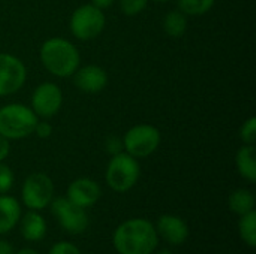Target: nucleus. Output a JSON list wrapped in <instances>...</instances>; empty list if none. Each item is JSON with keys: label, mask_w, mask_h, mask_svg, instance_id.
Masks as SVG:
<instances>
[{"label": "nucleus", "mask_w": 256, "mask_h": 254, "mask_svg": "<svg viewBox=\"0 0 256 254\" xmlns=\"http://www.w3.org/2000/svg\"><path fill=\"white\" fill-rule=\"evenodd\" d=\"M158 243V231L146 219L126 220L114 234V247L120 254H152Z\"/></svg>", "instance_id": "obj_1"}, {"label": "nucleus", "mask_w": 256, "mask_h": 254, "mask_svg": "<svg viewBox=\"0 0 256 254\" xmlns=\"http://www.w3.org/2000/svg\"><path fill=\"white\" fill-rule=\"evenodd\" d=\"M44 67L57 78L72 76L81 63V55L76 46L63 37L46 39L39 51Z\"/></svg>", "instance_id": "obj_2"}, {"label": "nucleus", "mask_w": 256, "mask_h": 254, "mask_svg": "<svg viewBox=\"0 0 256 254\" xmlns=\"http://www.w3.org/2000/svg\"><path fill=\"white\" fill-rule=\"evenodd\" d=\"M39 117L22 103H8L0 108V135L6 139H24L33 135Z\"/></svg>", "instance_id": "obj_3"}, {"label": "nucleus", "mask_w": 256, "mask_h": 254, "mask_svg": "<svg viewBox=\"0 0 256 254\" xmlns=\"http://www.w3.org/2000/svg\"><path fill=\"white\" fill-rule=\"evenodd\" d=\"M141 168L138 159L132 157L126 151L111 157L106 168V184L118 193L129 192L140 180Z\"/></svg>", "instance_id": "obj_4"}, {"label": "nucleus", "mask_w": 256, "mask_h": 254, "mask_svg": "<svg viewBox=\"0 0 256 254\" xmlns=\"http://www.w3.org/2000/svg\"><path fill=\"white\" fill-rule=\"evenodd\" d=\"M106 25V18L102 9L90 4H82L74 10L69 27L70 33L82 42L93 40L102 34Z\"/></svg>", "instance_id": "obj_5"}, {"label": "nucleus", "mask_w": 256, "mask_h": 254, "mask_svg": "<svg viewBox=\"0 0 256 254\" xmlns=\"http://www.w3.org/2000/svg\"><path fill=\"white\" fill-rule=\"evenodd\" d=\"M160 130L152 124H136L130 127L123 138V147L128 154L135 159L152 156L160 145Z\"/></svg>", "instance_id": "obj_6"}, {"label": "nucleus", "mask_w": 256, "mask_h": 254, "mask_svg": "<svg viewBox=\"0 0 256 254\" xmlns=\"http://www.w3.org/2000/svg\"><path fill=\"white\" fill-rule=\"evenodd\" d=\"M22 202L27 208L38 211L46 208L54 196L52 180L42 172H34L28 175L22 184Z\"/></svg>", "instance_id": "obj_7"}, {"label": "nucleus", "mask_w": 256, "mask_h": 254, "mask_svg": "<svg viewBox=\"0 0 256 254\" xmlns=\"http://www.w3.org/2000/svg\"><path fill=\"white\" fill-rule=\"evenodd\" d=\"M27 81V67L21 58L0 52V97L15 94Z\"/></svg>", "instance_id": "obj_8"}, {"label": "nucleus", "mask_w": 256, "mask_h": 254, "mask_svg": "<svg viewBox=\"0 0 256 254\" xmlns=\"http://www.w3.org/2000/svg\"><path fill=\"white\" fill-rule=\"evenodd\" d=\"M63 106V91L54 82L39 84L32 94V109L40 118H51Z\"/></svg>", "instance_id": "obj_9"}, {"label": "nucleus", "mask_w": 256, "mask_h": 254, "mask_svg": "<svg viewBox=\"0 0 256 254\" xmlns=\"http://www.w3.org/2000/svg\"><path fill=\"white\" fill-rule=\"evenodd\" d=\"M52 202V213L60 226L70 234H82L88 228V216L86 208L78 207L68 198H57Z\"/></svg>", "instance_id": "obj_10"}, {"label": "nucleus", "mask_w": 256, "mask_h": 254, "mask_svg": "<svg viewBox=\"0 0 256 254\" xmlns=\"http://www.w3.org/2000/svg\"><path fill=\"white\" fill-rule=\"evenodd\" d=\"M72 76H74L75 87L88 94L100 93L108 85V73L104 67H100L98 64H88L84 67H78Z\"/></svg>", "instance_id": "obj_11"}, {"label": "nucleus", "mask_w": 256, "mask_h": 254, "mask_svg": "<svg viewBox=\"0 0 256 254\" xmlns=\"http://www.w3.org/2000/svg\"><path fill=\"white\" fill-rule=\"evenodd\" d=\"M100 186L92 178H76L68 189V199L81 208L93 207L100 199Z\"/></svg>", "instance_id": "obj_12"}, {"label": "nucleus", "mask_w": 256, "mask_h": 254, "mask_svg": "<svg viewBox=\"0 0 256 254\" xmlns=\"http://www.w3.org/2000/svg\"><path fill=\"white\" fill-rule=\"evenodd\" d=\"M156 231H158V235H160L165 241L174 246L183 244L189 237V228L186 222L177 216H170V214L162 216L158 220Z\"/></svg>", "instance_id": "obj_13"}, {"label": "nucleus", "mask_w": 256, "mask_h": 254, "mask_svg": "<svg viewBox=\"0 0 256 254\" xmlns=\"http://www.w3.org/2000/svg\"><path fill=\"white\" fill-rule=\"evenodd\" d=\"M21 217L20 202L9 195H0V235L12 231Z\"/></svg>", "instance_id": "obj_14"}, {"label": "nucleus", "mask_w": 256, "mask_h": 254, "mask_svg": "<svg viewBox=\"0 0 256 254\" xmlns=\"http://www.w3.org/2000/svg\"><path fill=\"white\" fill-rule=\"evenodd\" d=\"M21 234L27 241H40L46 235L45 219L33 210L28 211L21 220Z\"/></svg>", "instance_id": "obj_15"}, {"label": "nucleus", "mask_w": 256, "mask_h": 254, "mask_svg": "<svg viewBox=\"0 0 256 254\" xmlns=\"http://www.w3.org/2000/svg\"><path fill=\"white\" fill-rule=\"evenodd\" d=\"M256 151L255 145H248L244 144L236 156V165L240 172V175L248 180L249 183L256 181Z\"/></svg>", "instance_id": "obj_16"}, {"label": "nucleus", "mask_w": 256, "mask_h": 254, "mask_svg": "<svg viewBox=\"0 0 256 254\" xmlns=\"http://www.w3.org/2000/svg\"><path fill=\"white\" fill-rule=\"evenodd\" d=\"M230 208L238 216L248 214L255 210V195L248 189H238L230 196Z\"/></svg>", "instance_id": "obj_17"}, {"label": "nucleus", "mask_w": 256, "mask_h": 254, "mask_svg": "<svg viewBox=\"0 0 256 254\" xmlns=\"http://www.w3.org/2000/svg\"><path fill=\"white\" fill-rule=\"evenodd\" d=\"M164 30L170 37H182L188 31V16L180 10L168 12L164 18Z\"/></svg>", "instance_id": "obj_18"}, {"label": "nucleus", "mask_w": 256, "mask_h": 254, "mask_svg": "<svg viewBox=\"0 0 256 254\" xmlns=\"http://www.w3.org/2000/svg\"><path fill=\"white\" fill-rule=\"evenodd\" d=\"M216 0H178V10L186 16H202L208 13Z\"/></svg>", "instance_id": "obj_19"}, {"label": "nucleus", "mask_w": 256, "mask_h": 254, "mask_svg": "<svg viewBox=\"0 0 256 254\" xmlns=\"http://www.w3.org/2000/svg\"><path fill=\"white\" fill-rule=\"evenodd\" d=\"M238 231L242 235V240L249 246L255 247L256 246V211H250L248 214H243L238 223Z\"/></svg>", "instance_id": "obj_20"}, {"label": "nucleus", "mask_w": 256, "mask_h": 254, "mask_svg": "<svg viewBox=\"0 0 256 254\" xmlns=\"http://www.w3.org/2000/svg\"><path fill=\"white\" fill-rule=\"evenodd\" d=\"M148 0H120V9L126 16H136L146 10Z\"/></svg>", "instance_id": "obj_21"}, {"label": "nucleus", "mask_w": 256, "mask_h": 254, "mask_svg": "<svg viewBox=\"0 0 256 254\" xmlns=\"http://www.w3.org/2000/svg\"><path fill=\"white\" fill-rule=\"evenodd\" d=\"M240 138L244 144L248 145H255L256 141V118L255 117H249L242 129H240Z\"/></svg>", "instance_id": "obj_22"}, {"label": "nucleus", "mask_w": 256, "mask_h": 254, "mask_svg": "<svg viewBox=\"0 0 256 254\" xmlns=\"http://www.w3.org/2000/svg\"><path fill=\"white\" fill-rule=\"evenodd\" d=\"M14 181H15V177H14L12 169L3 162H0V195L8 193L12 189Z\"/></svg>", "instance_id": "obj_23"}, {"label": "nucleus", "mask_w": 256, "mask_h": 254, "mask_svg": "<svg viewBox=\"0 0 256 254\" xmlns=\"http://www.w3.org/2000/svg\"><path fill=\"white\" fill-rule=\"evenodd\" d=\"M105 151L112 157L116 154H120L124 151V147H123V139H120L118 136L116 135H111L106 138L105 141Z\"/></svg>", "instance_id": "obj_24"}, {"label": "nucleus", "mask_w": 256, "mask_h": 254, "mask_svg": "<svg viewBox=\"0 0 256 254\" xmlns=\"http://www.w3.org/2000/svg\"><path fill=\"white\" fill-rule=\"evenodd\" d=\"M48 254H81V252L75 244H72L69 241H60L52 246V249L50 250Z\"/></svg>", "instance_id": "obj_25"}, {"label": "nucleus", "mask_w": 256, "mask_h": 254, "mask_svg": "<svg viewBox=\"0 0 256 254\" xmlns=\"http://www.w3.org/2000/svg\"><path fill=\"white\" fill-rule=\"evenodd\" d=\"M52 130H54V129H52V124H51V123H48V121H39V120H38L33 133H34L38 138H40V139H46V138H50V136L52 135Z\"/></svg>", "instance_id": "obj_26"}, {"label": "nucleus", "mask_w": 256, "mask_h": 254, "mask_svg": "<svg viewBox=\"0 0 256 254\" xmlns=\"http://www.w3.org/2000/svg\"><path fill=\"white\" fill-rule=\"evenodd\" d=\"M10 153V142L4 136L0 135V162H3Z\"/></svg>", "instance_id": "obj_27"}, {"label": "nucleus", "mask_w": 256, "mask_h": 254, "mask_svg": "<svg viewBox=\"0 0 256 254\" xmlns=\"http://www.w3.org/2000/svg\"><path fill=\"white\" fill-rule=\"evenodd\" d=\"M114 1H116V0H92V4L104 10V9L111 7V6L114 4Z\"/></svg>", "instance_id": "obj_28"}, {"label": "nucleus", "mask_w": 256, "mask_h": 254, "mask_svg": "<svg viewBox=\"0 0 256 254\" xmlns=\"http://www.w3.org/2000/svg\"><path fill=\"white\" fill-rule=\"evenodd\" d=\"M0 254H14V249H12L10 243L0 240Z\"/></svg>", "instance_id": "obj_29"}, {"label": "nucleus", "mask_w": 256, "mask_h": 254, "mask_svg": "<svg viewBox=\"0 0 256 254\" xmlns=\"http://www.w3.org/2000/svg\"><path fill=\"white\" fill-rule=\"evenodd\" d=\"M16 254H39L36 250H33V249H22V250H20Z\"/></svg>", "instance_id": "obj_30"}, {"label": "nucleus", "mask_w": 256, "mask_h": 254, "mask_svg": "<svg viewBox=\"0 0 256 254\" xmlns=\"http://www.w3.org/2000/svg\"><path fill=\"white\" fill-rule=\"evenodd\" d=\"M158 254H172L171 252H168V250H162V252H159Z\"/></svg>", "instance_id": "obj_31"}, {"label": "nucleus", "mask_w": 256, "mask_h": 254, "mask_svg": "<svg viewBox=\"0 0 256 254\" xmlns=\"http://www.w3.org/2000/svg\"><path fill=\"white\" fill-rule=\"evenodd\" d=\"M153 1H171V0H153Z\"/></svg>", "instance_id": "obj_32"}]
</instances>
